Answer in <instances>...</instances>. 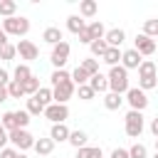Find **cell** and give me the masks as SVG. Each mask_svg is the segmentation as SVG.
Here are the masks:
<instances>
[{
    "instance_id": "1",
    "label": "cell",
    "mask_w": 158,
    "mask_h": 158,
    "mask_svg": "<svg viewBox=\"0 0 158 158\" xmlns=\"http://www.w3.org/2000/svg\"><path fill=\"white\" fill-rule=\"evenodd\" d=\"M106 77H109V91L126 96V91L131 89V86H128V72H126V69L118 64V67H111Z\"/></svg>"
},
{
    "instance_id": "2",
    "label": "cell",
    "mask_w": 158,
    "mask_h": 158,
    "mask_svg": "<svg viewBox=\"0 0 158 158\" xmlns=\"http://www.w3.org/2000/svg\"><path fill=\"white\" fill-rule=\"evenodd\" d=\"M2 30H5V35L10 37H25L27 32H30V20L27 17H7V20H2Z\"/></svg>"
},
{
    "instance_id": "3",
    "label": "cell",
    "mask_w": 158,
    "mask_h": 158,
    "mask_svg": "<svg viewBox=\"0 0 158 158\" xmlns=\"http://www.w3.org/2000/svg\"><path fill=\"white\" fill-rule=\"evenodd\" d=\"M35 141H37V138H35L27 128H15V131H10V143H12V148H17L20 153L35 148Z\"/></svg>"
},
{
    "instance_id": "4",
    "label": "cell",
    "mask_w": 158,
    "mask_h": 158,
    "mask_svg": "<svg viewBox=\"0 0 158 158\" xmlns=\"http://www.w3.org/2000/svg\"><path fill=\"white\" fill-rule=\"evenodd\" d=\"M123 128H126L128 138H141V133H143V114L141 111H128L126 118H123Z\"/></svg>"
},
{
    "instance_id": "5",
    "label": "cell",
    "mask_w": 158,
    "mask_h": 158,
    "mask_svg": "<svg viewBox=\"0 0 158 158\" xmlns=\"http://www.w3.org/2000/svg\"><path fill=\"white\" fill-rule=\"evenodd\" d=\"M126 101H128V106H131V111H146V106H148V96H146V91L143 89H138V86H131L128 91H126V96H123Z\"/></svg>"
},
{
    "instance_id": "6",
    "label": "cell",
    "mask_w": 158,
    "mask_h": 158,
    "mask_svg": "<svg viewBox=\"0 0 158 158\" xmlns=\"http://www.w3.org/2000/svg\"><path fill=\"white\" fill-rule=\"evenodd\" d=\"M69 52H72L69 42H59V44H54V47H52L49 62L54 64V69H64V64H67V59H69Z\"/></svg>"
},
{
    "instance_id": "7",
    "label": "cell",
    "mask_w": 158,
    "mask_h": 158,
    "mask_svg": "<svg viewBox=\"0 0 158 158\" xmlns=\"http://www.w3.org/2000/svg\"><path fill=\"white\" fill-rule=\"evenodd\" d=\"M133 49L141 54V57H151L156 49H158V44H156V40H151L148 35H136V40H133Z\"/></svg>"
},
{
    "instance_id": "8",
    "label": "cell",
    "mask_w": 158,
    "mask_h": 158,
    "mask_svg": "<svg viewBox=\"0 0 158 158\" xmlns=\"http://www.w3.org/2000/svg\"><path fill=\"white\" fill-rule=\"evenodd\" d=\"M44 118H49L52 123H64L69 118V106L67 104H49L44 109Z\"/></svg>"
},
{
    "instance_id": "9",
    "label": "cell",
    "mask_w": 158,
    "mask_h": 158,
    "mask_svg": "<svg viewBox=\"0 0 158 158\" xmlns=\"http://www.w3.org/2000/svg\"><path fill=\"white\" fill-rule=\"evenodd\" d=\"M15 47H17V54H20V59H25V62H32V59H37V57H40V49H37V44H35V42H30V40H20Z\"/></svg>"
},
{
    "instance_id": "10",
    "label": "cell",
    "mask_w": 158,
    "mask_h": 158,
    "mask_svg": "<svg viewBox=\"0 0 158 158\" xmlns=\"http://www.w3.org/2000/svg\"><path fill=\"white\" fill-rule=\"evenodd\" d=\"M54 91V104H67L72 96H74V91H77V86H74V81L69 79V81H64V84H59V86H54L52 89Z\"/></svg>"
},
{
    "instance_id": "11",
    "label": "cell",
    "mask_w": 158,
    "mask_h": 158,
    "mask_svg": "<svg viewBox=\"0 0 158 158\" xmlns=\"http://www.w3.org/2000/svg\"><path fill=\"white\" fill-rule=\"evenodd\" d=\"M141 62H143V57L131 47V49H123V57H121V67L128 72V69H138L141 67Z\"/></svg>"
},
{
    "instance_id": "12",
    "label": "cell",
    "mask_w": 158,
    "mask_h": 158,
    "mask_svg": "<svg viewBox=\"0 0 158 158\" xmlns=\"http://www.w3.org/2000/svg\"><path fill=\"white\" fill-rule=\"evenodd\" d=\"M69 128H67V123H52V128H49V138L54 141V143H64V141H69Z\"/></svg>"
},
{
    "instance_id": "13",
    "label": "cell",
    "mask_w": 158,
    "mask_h": 158,
    "mask_svg": "<svg viewBox=\"0 0 158 158\" xmlns=\"http://www.w3.org/2000/svg\"><path fill=\"white\" fill-rule=\"evenodd\" d=\"M106 44L109 47H121L123 44V40H126V32L121 30V27H111V30H106Z\"/></svg>"
},
{
    "instance_id": "14",
    "label": "cell",
    "mask_w": 158,
    "mask_h": 158,
    "mask_svg": "<svg viewBox=\"0 0 158 158\" xmlns=\"http://www.w3.org/2000/svg\"><path fill=\"white\" fill-rule=\"evenodd\" d=\"M89 86L96 91V94H109V77L106 74H94L91 79H89Z\"/></svg>"
},
{
    "instance_id": "15",
    "label": "cell",
    "mask_w": 158,
    "mask_h": 158,
    "mask_svg": "<svg viewBox=\"0 0 158 158\" xmlns=\"http://www.w3.org/2000/svg\"><path fill=\"white\" fill-rule=\"evenodd\" d=\"M42 40L47 42V44H59V42H64V32L59 30V27H47L44 32H42Z\"/></svg>"
},
{
    "instance_id": "16",
    "label": "cell",
    "mask_w": 158,
    "mask_h": 158,
    "mask_svg": "<svg viewBox=\"0 0 158 158\" xmlns=\"http://www.w3.org/2000/svg\"><path fill=\"white\" fill-rule=\"evenodd\" d=\"M121 57H123V52H121L118 47H109L106 54L101 57V62L109 64V67H118V64H121Z\"/></svg>"
},
{
    "instance_id": "17",
    "label": "cell",
    "mask_w": 158,
    "mask_h": 158,
    "mask_svg": "<svg viewBox=\"0 0 158 158\" xmlns=\"http://www.w3.org/2000/svg\"><path fill=\"white\" fill-rule=\"evenodd\" d=\"M96 12H99V2H96V0H81V2H79V15H81L84 20H86V17H94Z\"/></svg>"
},
{
    "instance_id": "18",
    "label": "cell",
    "mask_w": 158,
    "mask_h": 158,
    "mask_svg": "<svg viewBox=\"0 0 158 158\" xmlns=\"http://www.w3.org/2000/svg\"><path fill=\"white\" fill-rule=\"evenodd\" d=\"M84 27H86V22H84L81 15H69V17H67V30H69L72 35H79Z\"/></svg>"
},
{
    "instance_id": "19",
    "label": "cell",
    "mask_w": 158,
    "mask_h": 158,
    "mask_svg": "<svg viewBox=\"0 0 158 158\" xmlns=\"http://www.w3.org/2000/svg\"><path fill=\"white\" fill-rule=\"evenodd\" d=\"M54 151V141L52 138H37L35 141V153L37 156H49Z\"/></svg>"
},
{
    "instance_id": "20",
    "label": "cell",
    "mask_w": 158,
    "mask_h": 158,
    "mask_svg": "<svg viewBox=\"0 0 158 158\" xmlns=\"http://www.w3.org/2000/svg\"><path fill=\"white\" fill-rule=\"evenodd\" d=\"M86 30H89L91 40H104V37H106V27H104V22H99V20H91V22L86 25Z\"/></svg>"
},
{
    "instance_id": "21",
    "label": "cell",
    "mask_w": 158,
    "mask_h": 158,
    "mask_svg": "<svg viewBox=\"0 0 158 158\" xmlns=\"http://www.w3.org/2000/svg\"><path fill=\"white\" fill-rule=\"evenodd\" d=\"M35 99H37L44 109H47L49 104H54V91H52V86H42V89L35 94Z\"/></svg>"
},
{
    "instance_id": "22",
    "label": "cell",
    "mask_w": 158,
    "mask_h": 158,
    "mask_svg": "<svg viewBox=\"0 0 158 158\" xmlns=\"http://www.w3.org/2000/svg\"><path fill=\"white\" fill-rule=\"evenodd\" d=\"M126 99L121 96V94H114V91H109V94H104V106L109 109V111H116L121 104H123Z\"/></svg>"
},
{
    "instance_id": "23",
    "label": "cell",
    "mask_w": 158,
    "mask_h": 158,
    "mask_svg": "<svg viewBox=\"0 0 158 158\" xmlns=\"http://www.w3.org/2000/svg\"><path fill=\"white\" fill-rule=\"evenodd\" d=\"M156 74H158V64L151 62V59H143L141 67H138V79L141 77H156Z\"/></svg>"
},
{
    "instance_id": "24",
    "label": "cell",
    "mask_w": 158,
    "mask_h": 158,
    "mask_svg": "<svg viewBox=\"0 0 158 158\" xmlns=\"http://www.w3.org/2000/svg\"><path fill=\"white\" fill-rule=\"evenodd\" d=\"M30 77H32V69H30L27 64H17L15 72H12V81H20V84H25Z\"/></svg>"
},
{
    "instance_id": "25",
    "label": "cell",
    "mask_w": 158,
    "mask_h": 158,
    "mask_svg": "<svg viewBox=\"0 0 158 158\" xmlns=\"http://www.w3.org/2000/svg\"><path fill=\"white\" fill-rule=\"evenodd\" d=\"M17 12V2L15 0H0V17L7 20V17H15Z\"/></svg>"
},
{
    "instance_id": "26",
    "label": "cell",
    "mask_w": 158,
    "mask_h": 158,
    "mask_svg": "<svg viewBox=\"0 0 158 158\" xmlns=\"http://www.w3.org/2000/svg\"><path fill=\"white\" fill-rule=\"evenodd\" d=\"M86 141H89V136H86L84 131H72V133H69V141H67V143H72V146H74V148L79 151V148H84V146H86Z\"/></svg>"
},
{
    "instance_id": "27",
    "label": "cell",
    "mask_w": 158,
    "mask_h": 158,
    "mask_svg": "<svg viewBox=\"0 0 158 158\" xmlns=\"http://www.w3.org/2000/svg\"><path fill=\"white\" fill-rule=\"evenodd\" d=\"M79 67L89 74V77H94V74H99V59H94V57H86V59H81L79 62Z\"/></svg>"
},
{
    "instance_id": "28",
    "label": "cell",
    "mask_w": 158,
    "mask_h": 158,
    "mask_svg": "<svg viewBox=\"0 0 158 158\" xmlns=\"http://www.w3.org/2000/svg\"><path fill=\"white\" fill-rule=\"evenodd\" d=\"M69 79H72V74H69L67 69H54V72H52V77H49L52 89H54V86H59V84H64V81H69Z\"/></svg>"
},
{
    "instance_id": "29",
    "label": "cell",
    "mask_w": 158,
    "mask_h": 158,
    "mask_svg": "<svg viewBox=\"0 0 158 158\" xmlns=\"http://www.w3.org/2000/svg\"><path fill=\"white\" fill-rule=\"evenodd\" d=\"M77 158H104V153L96 146H84V148L77 151Z\"/></svg>"
},
{
    "instance_id": "30",
    "label": "cell",
    "mask_w": 158,
    "mask_h": 158,
    "mask_svg": "<svg viewBox=\"0 0 158 158\" xmlns=\"http://www.w3.org/2000/svg\"><path fill=\"white\" fill-rule=\"evenodd\" d=\"M89 49H91V57H104L106 54V49H109V44H106V40H94L91 44H89Z\"/></svg>"
},
{
    "instance_id": "31",
    "label": "cell",
    "mask_w": 158,
    "mask_h": 158,
    "mask_svg": "<svg viewBox=\"0 0 158 158\" xmlns=\"http://www.w3.org/2000/svg\"><path fill=\"white\" fill-rule=\"evenodd\" d=\"M143 35H148L151 40H158V17H151L143 22Z\"/></svg>"
},
{
    "instance_id": "32",
    "label": "cell",
    "mask_w": 158,
    "mask_h": 158,
    "mask_svg": "<svg viewBox=\"0 0 158 158\" xmlns=\"http://www.w3.org/2000/svg\"><path fill=\"white\" fill-rule=\"evenodd\" d=\"M89 79H91V77H89L81 67H77V69L72 72V81H74V86H84V84H89Z\"/></svg>"
},
{
    "instance_id": "33",
    "label": "cell",
    "mask_w": 158,
    "mask_h": 158,
    "mask_svg": "<svg viewBox=\"0 0 158 158\" xmlns=\"http://www.w3.org/2000/svg\"><path fill=\"white\" fill-rule=\"evenodd\" d=\"M0 123L5 126V131L10 133V131H15L17 128V121H15V111H5L2 116H0Z\"/></svg>"
},
{
    "instance_id": "34",
    "label": "cell",
    "mask_w": 158,
    "mask_h": 158,
    "mask_svg": "<svg viewBox=\"0 0 158 158\" xmlns=\"http://www.w3.org/2000/svg\"><path fill=\"white\" fill-rule=\"evenodd\" d=\"M22 86H25V94H27V96H35V94L42 89V86H40V79H37L35 74H32V77H30V79H27Z\"/></svg>"
},
{
    "instance_id": "35",
    "label": "cell",
    "mask_w": 158,
    "mask_h": 158,
    "mask_svg": "<svg viewBox=\"0 0 158 158\" xmlns=\"http://www.w3.org/2000/svg\"><path fill=\"white\" fill-rule=\"evenodd\" d=\"M7 94H10V99H20V96H27V94H25V86H22L20 81H10V84H7Z\"/></svg>"
},
{
    "instance_id": "36",
    "label": "cell",
    "mask_w": 158,
    "mask_h": 158,
    "mask_svg": "<svg viewBox=\"0 0 158 158\" xmlns=\"http://www.w3.org/2000/svg\"><path fill=\"white\" fill-rule=\"evenodd\" d=\"M27 114H30V116H40V114H44V106H42L35 96H30V99H27Z\"/></svg>"
},
{
    "instance_id": "37",
    "label": "cell",
    "mask_w": 158,
    "mask_h": 158,
    "mask_svg": "<svg viewBox=\"0 0 158 158\" xmlns=\"http://www.w3.org/2000/svg\"><path fill=\"white\" fill-rule=\"evenodd\" d=\"M156 86H158V77H141L138 79V89H143V91H151Z\"/></svg>"
},
{
    "instance_id": "38",
    "label": "cell",
    "mask_w": 158,
    "mask_h": 158,
    "mask_svg": "<svg viewBox=\"0 0 158 158\" xmlns=\"http://www.w3.org/2000/svg\"><path fill=\"white\" fill-rule=\"evenodd\" d=\"M15 121H17V128H27V126H30V114H27V109H17V111H15Z\"/></svg>"
},
{
    "instance_id": "39",
    "label": "cell",
    "mask_w": 158,
    "mask_h": 158,
    "mask_svg": "<svg viewBox=\"0 0 158 158\" xmlns=\"http://www.w3.org/2000/svg\"><path fill=\"white\" fill-rule=\"evenodd\" d=\"M128 156H131V158H148V148H146L143 143H133V146L128 148Z\"/></svg>"
},
{
    "instance_id": "40",
    "label": "cell",
    "mask_w": 158,
    "mask_h": 158,
    "mask_svg": "<svg viewBox=\"0 0 158 158\" xmlns=\"http://www.w3.org/2000/svg\"><path fill=\"white\" fill-rule=\"evenodd\" d=\"M77 94H79V99H81V101H91V99L96 96V91H94L89 84H84V86H77Z\"/></svg>"
},
{
    "instance_id": "41",
    "label": "cell",
    "mask_w": 158,
    "mask_h": 158,
    "mask_svg": "<svg viewBox=\"0 0 158 158\" xmlns=\"http://www.w3.org/2000/svg\"><path fill=\"white\" fill-rule=\"evenodd\" d=\"M15 54H17V47L15 44H5L2 49H0V59H5V62H10V59H15Z\"/></svg>"
},
{
    "instance_id": "42",
    "label": "cell",
    "mask_w": 158,
    "mask_h": 158,
    "mask_svg": "<svg viewBox=\"0 0 158 158\" xmlns=\"http://www.w3.org/2000/svg\"><path fill=\"white\" fill-rule=\"evenodd\" d=\"M0 158H20V151L17 148H2L0 151Z\"/></svg>"
},
{
    "instance_id": "43",
    "label": "cell",
    "mask_w": 158,
    "mask_h": 158,
    "mask_svg": "<svg viewBox=\"0 0 158 158\" xmlns=\"http://www.w3.org/2000/svg\"><path fill=\"white\" fill-rule=\"evenodd\" d=\"M7 141H10V133H7V131H5V126L0 123V151H2V148H7Z\"/></svg>"
},
{
    "instance_id": "44",
    "label": "cell",
    "mask_w": 158,
    "mask_h": 158,
    "mask_svg": "<svg viewBox=\"0 0 158 158\" xmlns=\"http://www.w3.org/2000/svg\"><path fill=\"white\" fill-rule=\"evenodd\" d=\"M77 37H79V42H81V44H91V42H94V40H91V35H89V30H86V27H84V30H81V32H79V35H77Z\"/></svg>"
},
{
    "instance_id": "45",
    "label": "cell",
    "mask_w": 158,
    "mask_h": 158,
    "mask_svg": "<svg viewBox=\"0 0 158 158\" xmlns=\"http://www.w3.org/2000/svg\"><path fill=\"white\" fill-rule=\"evenodd\" d=\"M109 158H131V156H128V151H126V148H114Z\"/></svg>"
},
{
    "instance_id": "46",
    "label": "cell",
    "mask_w": 158,
    "mask_h": 158,
    "mask_svg": "<svg viewBox=\"0 0 158 158\" xmlns=\"http://www.w3.org/2000/svg\"><path fill=\"white\" fill-rule=\"evenodd\" d=\"M12 79H10V74H7V69H0V86H7Z\"/></svg>"
},
{
    "instance_id": "47",
    "label": "cell",
    "mask_w": 158,
    "mask_h": 158,
    "mask_svg": "<svg viewBox=\"0 0 158 158\" xmlns=\"http://www.w3.org/2000/svg\"><path fill=\"white\" fill-rule=\"evenodd\" d=\"M10 99V94H7V86H0V104H5Z\"/></svg>"
},
{
    "instance_id": "48",
    "label": "cell",
    "mask_w": 158,
    "mask_h": 158,
    "mask_svg": "<svg viewBox=\"0 0 158 158\" xmlns=\"http://www.w3.org/2000/svg\"><path fill=\"white\" fill-rule=\"evenodd\" d=\"M151 133L158 138V116H156V118H151Z\"/></svg>"
},
{
    "instance_id": "49",
    "label": "cell",
    "mask_w": 158,
    "mask_h": 158,
    "mask_svg": "<svg viewBox=\"0 0 158 158\" xmlns=\"http://www.w3.org/2000/svg\"><path fill=\"white\" fill-rule=\"evenodd\" d=\"M7 44V35H5V30H2V25H0V49Z\"/></svg>"
},
{
    "instance_id": "50",
    "label": "cell",
    "mask_w": 158,
    "mask_h": 158,
    "mask_svg": "<svg viewBox=\"0 0 158 158\" xmlns=\"http://www.w3.org/2000/svg\"><path fill=\"white\" fill-rule=\"evenodd\" d=\"M156 153H158V138H156Z\"/></svg>"
},
{
    "instance_id": "51",
    "label": "cell",
    "mask_w": 158,
    "mask_h": 158,
    "mask_svg": "<svg viewBox=\"0 0 158 158\" xmlns=\"http://www.w3.org/2000/svg\"><path fill=\"white\" fill-rule=\"evenodd\" d=\"M20 158H27V156H25V153H20Z\"/></svg>"
},
{
    "instance_id": "52",
    "label": "cell",
    "mask_w": 158,
    "mask_h": 158,
    "mask_svg": "<svg viewBox=\"0 0 158 158\" xmlns=\"http://www.w3.org/2000/svg\"><path fill=\"white\" fill-rule=\"evenodd\" d=\"M153 158H158V153H156V156H153Z\"/></svg>"
},
{
    "instance_id": "53",
    "label": "cell",
    "mask_w": 158,
    "mask_h": 158,
    "mask_svg": "<svg viewBox=\"0 0 158 158\" xmlns=\"http://www.w3.org/2000/svg\"><path fill=\"white\" fill-rule=\"evenodd\" d=\"M156 44H158V40H156Z\"/></svg>"
}]
</instances>
